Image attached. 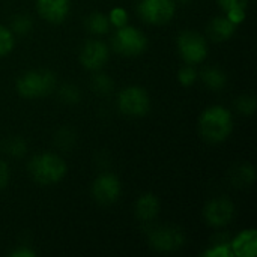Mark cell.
Segmentation results:
<instances>
[{
  "mask_svg": "<svg viewBox=\"0 0 257 257\" xmlns=\"http://www.w3.org/2000/svg\"><path fill=\"white\" fill-rule=\"evenodd\" d=\"M32 18L26 14H18L11 21V32L17 35H27L32 30Z\"/></svg>",
  "mask_w": 257,
  "mask_h": 257,
  "instance_id": "44dd1931",
  "label": "cell"
},
{
  "mask_svg": "<svg viewBox=\"0 0 257 257\" xmlns=\"http://www.w3.org/2000/svg\"><path fill=\"white\" fill-rule=\"evenodd\" d=\"M5 151H6L11 157L20 158V157H23V155L27 152V143H26L24 139L15 136V137H11V139L6 142Z\"/></svg>",
  "mask_w": 257,
  "mask_h": 257,
  "instance_id": "7402d4cb",
  "label": "cell"
},
{
  "mask_svg": "<svg viewBox=\"0 0 257 257\" xmlns=\"http://www.w3.org/2000/svg\"><path fill=\"white\" fill-rule=\"evenodd\" d=\"M176 44L179 56L188 65L202 63L208 57V41L197 32L185 30L179 33Z\"/></svg>",
  "mask_w": 257,
  "mask_h": 257,
  "instance_id": "277c9868",
  "label": "cell"
},
{
  "mask_svg": "<svg viewBox=\"0 0 257 257\" xmlns=\"http://www.w3.org/2000/svg\"><path fill=\"white\" fill-rule=\"evenodd\" d=\"M137 12L143 21L160 26L169 23L176 12L175 0H140Z\"/></svg>",
  "mask_w": 257,
  "mask_h": 257,
  "instance_id": "ba28073f",
  "label": "cell"
},
{
  "mask_svg": "<svg viewBox=\"0 0 257 257\" xmlns=\"http://www.w3.org/2000/svg\"><path fill=\"white\" fill-rule=\"evenodd\" d=\"M117 107L120 113L130 117H143L149 113L151 99L148 92L140 86L125 87L117 98Z\"/></svg>",
  "mask_w": 257,
  "mask_h": 257,
  "instance_id": "5b68a950",
  "label": "cell"
},
{
  "mask_svg": "<svg viewBox=\"0 0 257 257\" xmlns=\"http://www.w3.org/2000/svg\"><path fill=\"white\" fill-rule=\"evenodd\" d=\"M197 71H196V68L193 66V65H185V66H182L181 69H179V72H178V80H179V83L182 84V86H185V87H190V86H193L194 83H196V80H197Z\"/></svg>",
  "mask_w": 257,
  "mask_h": 257,
  "instance_id": "d4e9b609",
  "label": "cell"
},
{
  "mask_svg": "<svg viewBox=\"0 0 257 257\" xmlns=\"http://www.w3.org/2000/svg\"><path fill=\"white\" fill-rule=\"evenodd\" d=\"M122 193V185L117 176L113 173H102L99 175L92 184V196L99 205H113L117 202Z\"/></svg>",
  "mask_w": 257,
  "mask_h": 257,
  "instance_id": "9c48e42d",
  "label": "cell"
},
{
  "mask_svg": "<svg viewBox=\"0 0 257 257\" xmlns=\"http://www.w3.org/2000/svg\"><path fill=\"white\" fill-rule=\"evenodd\" d=\"M108 47L98 39H90L84 42L80 50V62L89 71H99L108 60Z\"/></svg>",
  "mask_w": 257,
  "mask_h": 257,
  "instance_id": "8fae6325",
  "label": "cell"
},
{
  "mask_svg": "<svg viewBox=\"0 0 257 257\" xmlns=\"http://www.w3.org/2000/svg\"><path fill=\"white\" fill-rule=\"evenodd\" d=\"M200 78L203 84L211 90H221L227 84V75L223 69L217 66H208L202 71Z\"/></svg>",
  "mask_w": 257,
  "mask_h": 257,
  "instance_id": "e0dca14e",
  "label": "cell"
},
{
  "mask_svg": "<svg viewBox=\"0 0 257 257\" xmlns=\"http://www.w3.org/2000/svg\"><path fill=\"white\" fill-rule=\"evenodd\" d=\"M236 24H233L226 15H220L211 20L208 26V35L215 42H224L235 35Z\"/></svg>",
  "mask_w": 257,
  "mask_h": 257,
  "instance_id": "5bb4252c",
  "label": "cell"
},
{
  "mask_svg": "<svg viewBox=\"0 0 257 257\" xmlns=\"http://www.w3.org/2000/svg\"><path fill=\"white\" fill-rule=\"evenodd\" d=\"M148 47V39L146 36L137 30L136 27L131 26H123L119 27L113 36V48L116 53L128 57H134L142 54Z\"/></svg>",
  "mask_w": 257,
  "mask_h": 257,
  "instance_id": "8992f818",
  "label": "cell"
},
{
  "mask_svg": "<svg viewBox=\"0 0 257 257\" xmlns=\"http://www.w3.org/2000/svg\"><path fill=\"white\" fill-rule=\"evenodd\" d=\"M235 215V205L227 197H217L209 200L203 208V218L212 227L227 226Z\"/></svg>",
  "mask_w": 257,
  "mask_h": 257,
  "instance_id": "30bf717a",
  "label": "cell"
},
{
  "mask_svg": "<svg viewBox=\"0 0 257 257\" xmlns=\"http://www.w3.org/2000/svg\"><path fill=\"white\" fill-rule=\"evenodd\" d=\"M56 87V77L48 69H35L24 72L17 80V92L27 99H36L48 95Z\"/></svg>",
  "mask_w": 257,
  "mask_h": 257,
  "instance_id": "3957f363",
  "label": "cell"
},
{
  "mask_svg": "<svg viewBox=\"0 0 257 257\" xmlns=\"http://www.w3.org/2000/svg\"><path fill=\"white\" fill-rule=\"evenodd\" d=\"M232 254L236 257H254L257 253V232L247 229L239 232L230 242Z\"/></svg>",
  "mask_w": 257,
  "mask_h": 257,
  "instance_id": "4fadbf2b",
  "label": "cell"
},
{
  "mask_svg": "<svg viewBox=\"0 0 257 257\" xmlns=\"http://www.w3.org/2000/svg\"><path fill=\"white\" fill-rule=\"evenodd\" d=\"M108 21L113 27L119 29L128 24V12L123 8H114L108 14Z\"/></svg>",
  "mask_w": 257,
  "mask_h": 257,
  "instance_id": "83f0119b",
  "label": "cell"
},
{
  "mask_svg": "<svg viewBox=\"0 0 257 257\" xmlns=\"http://www.w3.org/2000/svg\"><path fill=\"white\" fill-rule=\"evenodd\" d=\"M9 182V167L6 163L0 161V190H3Z\"/></svg>",
  "mask_w": 257,
  "mask_h": 257,
  "instance_id": "f546056e",
  "label": "cell"
},
{
  "mask_svg": "<svg viewBox=\"0 0 257 257\" xmlns=\"http://www.w3.org/2000/svg\"><path fill=\"white\" fill-rule=\"evenodd\" d=\"M149 245L160 253H172L179 250L185 242V235L181 229L173 226H158L148 233Z\"/></svg>",
  "mask_w": 257,
  "mask_h": 257,
  "instance_id": "52a82bcc",
  "label": "cell"
},
{
  "mask_svg": "<svg viewBox=\"0 0 257 257\" xmlns=\"http://www.w3.org/2000/svg\"><path fill=\"white\" fill-rule=\"evenodd\" d=\"M176 2H179V3H188L190 0H176Z\"/></svg>",
  "mask_w": 257,
  "mask_h": 257,
  "instance_id": "1f68e13d",
  "label": "cell"
},
{
  "mask_svg": "<svg viewBox=\"0 0 257 257\" xmlns=\"http://www.w3.org/2000/svg\"><path fill=\"white\" fill-rule=\"evenodd\" d=\"M86 27L93 35H105L110 30L111 24L108 21V15L102 12H92L86 18Z\"/></svg>",
  "mask_w": 257,
  "mask_h": 257,
  "instance_id": "ac0fdd59",
  "label": "cell"
},
{
  "mask_svg": "<svg viewBox=\"0 0 257 257\" xmlns=\"http://www.w3.org/2000/svg\"><path fill=\"white\" fill-rule=\"evenodd\" d=\"M202 256L205 257H230L232 254V248H230V242H217L214 244L211 248H208Z\"/></svg>",
  "mask_w": 257,
  "mask_h": 257,
  "instance_id": "4316f807",
  "label": "cell"
},
{
  "mask_svg": "<svg viewBox=\"0 0 257 257\" xmlns=\"http://www.w3.org/2000/svg\"><path fill=\"white\" fill-rule=\"evenodd\" d=\"M71 8L69 0H36L38 14L48 23L59 24L62 23Z\"/></svg>",
  "mask_w": 257,
  "mask_h": 257,
  "instance_id": "7c38bea8",
  "label": "cell"
},
{
  "mask_svg": "<svg viewBox=\"0 0 257 257\" xmlns=\"http://www.w3.org/2000/svg\"><path fill=\"white\" fill-rule=\"evenodd\" d=\"M59 98L65 104H78L81 95H80V90H78L77 86H74V84H65L59 90Z\"/></svg>",
  "mask_w": 257,
  "mask_h": 257,
  "instance_id": "603a6c76",
  "label": "cell"
},
{
  "mask_svg": "<svg viewBox=\"0 0 257 257\" xmlns=\"http://www.w3.org/2000/svg\"><path fill=\"white\" fill-rule=\"evenodd\" d=\"M14 33L6 29L5 26L0 24V56H6L12 51L14 48Z\"/></svg>",
  "mask_w": 257,
  "mask_h": 257,
  "instance_id": "cb8c5ba5",
  "label": "cell"
},
{
  "mask_svg": "<svg viewBox=\"0 0 257 257\" xmlns=\"http://www.w3.org/2000/svg\"><path fill=\"white\" fill-rule=\"evenodd\" d=\"M11 257H35L36 253L33 250H30L29 247H20V248H15L14 251H11Z\"/></svg>",
  "mask_w": 257,
  "mask_h": 257,
  "instance_id": "4dcf8cb0",
  "label": "cell"
},
{
  "mask_svg": "<svg viewBox=\"0 0 257 257\" xmlns=\"http://www.w3.org/2000/svg\"><path fill=\"white\" fill-rule=\"evenodd\" d=\"M254 179H256V172L250 164H241L232 173V182L236 187H248L254 182Z\"/></svg>",
  "mask_w": 257,
  "mask_h": 257,
  "instance_id": "d6986e66",
  "label": "cell"
},
{
  "mask_svg": "<svg viewBox=\"0 0 257 257\" xmlns=\"http://www.w3.org/2000/svg\"><path fill=\"white\" fill-rule=\"evenodd\" d=\"M74 143H75V134L71 130L63 128V130H60L57 133V136H56V145L59 148H62L63 151L65 149H69Z\"/></svg>",
  "mask_w": 257,
  "mask_h": 257,
  "instance_id": "f1b7e54d",
  "label": "cell"
},
{
  "mask_svg": "<svg viewBox=\"0 0 257 257\" xmlns=\"http://www.w3.org/2000/svg\"><path fill=\"white\" fill-rule=\"evenodd\" d=\"M160 212V200L152 193H145L136 202V217L145 223L152 221Z\"/></svg>",
  "mask_w": 257,
  "mask_h": 257,
  "instance_id": "9a60e30c",
  "label": "cell"
},
{
  "mask_svg": "<svg viewBox=\"0 0 257 257\" xmlns=\"http://www.w3.org/2000/svg\"><path fill=\"white\" fill-rule=\"evenodd\" d=\"M236 108L244 116H251L256 110V99L251 95H242L236 99Z\"/></svg>",
  "mask_w": 257,
  "mask_h": 257,
  "instance_id": "484cf974",
  "label": "cell"
},
{
  "mask_svg": "<svg viewBox=\"0 0 257 257\" xmlns=\"http://www.w3.org/2000/svg\"><path fill=\"white\" fill-rule=\"evenodd\" d=\"M199 131L209 143L224 142L233 131V117L230 110L221 105L208 107L199 117Z\"/></svg>",
  "mask_w": 257,
  "mask_h": 257,
  "instance_id": "6da1fadb",
  "label": "cell"
},
{
  "mask_svg": "<svg viewBox=\"0 0 257 257\" xmlns=\"http://www.w3.org/2000/svg\"><path fill=\"white\" fill-rule=\"evenodd\" d=\"M27 169L32 179L41 185H53L60 182L68 170L63 158L53 152H44L32 157Z\"/></svg>",
  "mask_w": 257,
  "mask_h": 257,
  "instance_id": "7a4b0ae2",
  "label": "cell"
},
{
  "mask_svg": "<svg viewBox=\"0 0 257 257\" xmlns=\"http://www.w3.org/2000/svg\"><path fill=\"white\" fill-rule=\"evenodd\" d=\"M221 9L224 11V15L233 23L241 24L247 17V6L248 0H217Z\"/></svg>",
  "mask_w": 257,
  "mask_h": 257,
  "instance_id": "2e32d148",
  "label": "cell"
},
{
  "mask_svg": "<svg viewBox=\"0 0 257 257\" xmlns=\"http://www.w3.org/2000/svg\"><path fill=\"white\" fill-rule=\"evenodd\" d=\"M113 86H114V83H113V80L107 74L99 72V74L93 75V78H92V87H93V90L98 95H108V93H111Z\"/></svg>",
  "mask_w": 257,
  "mask_h": 257,
  "instance_id": "ffe728a7",
  "label": "cell"
}]
</instances>
